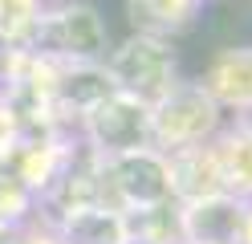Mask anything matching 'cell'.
Returning a JSON list of instances; mask_svg holds the SVG:
<instances>
[{
	"label": "cell",
	"instance_id": "obj_1",
	"mask_svg": "<svg viewBox=\"0 0 252 244\" xmlns=\"http://www.w3.org/2000/svg\"><path fill=\"white\" fill-rule=\"evenodd\" d=\"M106 73L118 94H130L138 102H163L175 90V57L155 37H130L122 49H114L106 61Z\"/></svg>",
	"mask_w": 252,
	"mask_h": 244
},
{
	"label": "cell",
	"instance_id": "obj_2",
	"mask_svg": "<svg viewBox=\"0 0 252 244\" xmlns=\"http://www.w3.org/2000/svg\"><path fill=\"white\" fill-rule=\"evenodd\" d=\"M216 126V98L203 86H175L163 102L151 106V139L167 151H187L212 135Z\"/></svg>",
	"mask_w": 252,
	"mask_h": 244
},
{
	"label": "cell",
	"instance_id": "obj_3",
	"mask_svg": "<svg viewBox=\"0 0 252 244\" xmlns=\"http://www.w3.org/2000/svg\"><path fill=\"white\" fill-rule=\"evenodd\" d=\"M86 126H90V139L114 159V155L138 151V146L151 142V106L114 90L106 102L86 110Z\"/></svg>",
	"mask_w": 252,
	"mask_h": 244
},
{
	"label": "cell",
	"instance_id": "obj_4",
	"mask_svg": "<svg viewBox=\"0 0 252 244\" xmlns=\"http://www.w3.org/2000/svg\"><path fill=\"white\" fill-rule=\"evenodd\" d=\"M110 179H114L118 195L130 208H143V211H159L171 195H175V183H171V163L159 151H126L110 159Z\"/></svg>",
	"mask_w": 252,
	"mask_h": 244
},
{
	"label": "cell",
	"instance_id": "obj_5",
	"mask_svg": "<svg viewBox=\"0 0 252 244\" xmlns=\"http://www.w3.org/2000/svg\"><path fill=\"white\" fill-rule=\"evenodd\" d=\"M244 224V208L232 195H199L183 211V232L191 244H236V232Z\"/></svg>",
	"mask_w": 252,
	"mask_h": 244
},
{
	"label": "cell",
	"instance_id": "obj_6",
	"mask_svg": "<svg viewBox=\"0 0 252 244\" xmlns=\"http://www.w3.org/2000/svg\"><path fill=\"white\" fill-rule=\"evenodd\" d=\"M49 45L65 57H77V61H94L106 53V25L102 16L94 12L90 4H73L61 16H53L49 25Z\"/></svg>",
	"mask_w": 252,
	"mask_h": 244
},
{
	"label": "cell",
	"instance_id": "obj_7",
	"mask_svg": "<svg viewBox=\"0 0 252 244\" xmlns=\"http://www.w3.org/2000/svg\"><path fill=\"white\" fill-rule=\"evenodd\" d=\"M65 244H126V220L110 208H77L65 220Z\"/></svg>",
	"mask_w": 252,
	"mask_h": 244
},
{
	"label": "cell",
	"instance_id": "obj_8",
	"mask_svg": "<svg viewBox=\"0 0 252 244\" xmlns=\"http://www.w3.org/2000/svg\"><path fill=\"white\" fill-rule=\"evenodd\" d=\"M61 94H65L73 106H82V110H94L98 102H106V98L114 94V81H110V73H106V70H94V65H82V70H73V73L65 77Z\"/></svg>",
	"mask_w": 252,
	"mask_h": 244
}]
</instances>
